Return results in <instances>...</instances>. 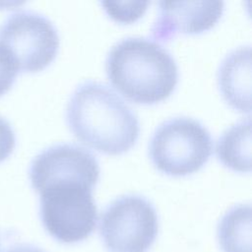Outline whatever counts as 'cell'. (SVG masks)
<instances>
[{
	"instance_id": "cell-10",
	"label": "cell",
	"mask_w": 252,
	"mask_h": 252,
	"mask_svg": "<svg viewBox=\"0 0 252 252\" xmlns=\"http://www.w3.org/2000/svg\"><path fill=\"white\" fill-rule=\"evenodd\" d=\"M216 154L226 167L238 172L251 170V119L243 118L227 128L218 139Z\"/></svg>"
},
{
	"instance_id": "cell-15",
	"label": "cell",
	"mask_w": 252,
	"mask_h": 252,
	"mask_svg": "<svg viewBox=\"0 0 252 252\" xmlns=\"http://www.w3.org/2000/svg\"><path fill=\"white\" fill-rule=\"evenodd\" d=\"M6 252H44V251L30 244H17L9 248Z\"/></svg>"
},
{
	"instance_id": "cell-6",
	"label": "cell",
	"mask_w": 252,
	"mask_h": 252,
	"mask_svg": "<svg viewBox=\"0 0 252 252\" xmlns=\"http://www.w3.org/2000/svg\"><path fill=\"white\" fill-rule=\"evenodd\" d=\"M0 44L11 54L19 70L37 72L55 58L59 35L46 17L20 11L9 16L0 27Z\"/></svg>"
},
{
	"instance_id": "cell-14",
	"label": "cell",
	"mask_w": 252,
	"mask_h": 252,
	"mask_svg": "<svg viewBox=\"0 0 252 252\" xmlns=\"http://www.w3.org/2000/svg\"><path fill=\"white\" fill-rule=\"evenodd\" d=\"M16 145V137L11 124L0 116V162L7 158Z\"/></svg>"
},
{
	"instance_id": "cell-7",
	"label": "cell",
	"mask_w": 252,
	"mask_h": 252,
	"mask_svg": "<svg viewBox=\"0 0 252 252\" xmlns=\"http://www.w3.org/2000/svg\"><path fill=\"white\" fill-rule=\"evenodd\" d=\"M98 161L90 151L77 144L53 145L34 157L29 174L33 189L63 181H77L95 186L99 178Z\"/></svg>"
},
{
	"instance_id": "cell-1",
	"label": "cell",
	"mask_w": 252,
	"mask_h": 252,
	"mask_svg": "<svg viewBox=\"0 0 252 252\" xmlns=\"http://www.w3.org/2000/svg\"><path fill=\"white\" fill-rule=\"evenodd\" d=\"M66 120L85 145L107 155H120L137 142L140 124L132 108L108 86L86 81L70 96Z\"/></svg>"
},
{
	"instance_id": "cell-3",
	"label": "cell",
	"mask_w": 252,
	"mask_h": 252,
	"mask_svg": "<svg viewBox=\"0 0 252 252\" xmlns=\"http://www.w3.org/2000/svg\"><path fill=\"white\" fill-rule=\"evenodd\" d=\"M93 188L82 182L64 181L48 184L37 192L41 222L54 239L72 244L93 233L97 221Z\"/></svg>"
},
{
	"instance_id": "cell-11",
	"label": "cell",
	"mask_w": 252,
	"mask_h": 252,
	"mask_svg": "<svg viewBox=\"0 0 252 252\" xmlns=\"http://www.w3.org/2000/svg\"><path fill=\"white\" fill-rule=\"evenodd\" d=\"M218 239L223 252H251V207H232L218 225Z\"/></svg>"
},
{
	"instance_id": "cell-9",
	"label": "cell",
	"mask_w": 252,
	"mask_h": 252,
	"mask_svg": "<svg viewBox=\"0 0 252 252\" xmlns=\"http://www.w3.org/2000/svg\"><path fill=\"white\" fill-rule=\"evenodd\" d=\"M218 84L225 101L241 112L251 110V48L240 46L229 52L218 70Z\"/></svg>"
},
{
	"instance_id": "cell-13",
	"label": "cell",
	"mask_w": 252,
	"mask_h": 252,
	"mask_svg": "<svg viewBox=\"0 0 252 252\" xmlns=\"http://www.w3.org/2000/svg\"><path fill=\"white\" fill-rule=\"evenodd\" d=\"M19 68L8 50L0 44V96L14 84Z\"/></svg>"
},
{
	"instance_id": "cell-2",
	"label": "cell",
	"mask_w": 252,
	"mask_h": 252,
	"mask_svg": "<svg viewBox=\"0 0 252 252\" xmlns=\"http://www.w3.org/2000/svg\"><path fill=\"white\" fill-rule=\"evenodd\" d=\"M105 71L111 85L131 101L153 104L168 97L178 81L172 55L155 40L129 36L108 51Z\"/></svg>"
},
{
	"instance_id": "cell-12",
	"label": "cell",
	"mask_w": 252,
	"mask_h": 252,
	"mask_svg": "<svg viewBox=\"0 0 252 252\" xmlns=\"http://www.w3.org/2000/svg\"><path fill=\"white\" fill-rule=\"evenodd\" d=\"M148 1L131 2H101V5L107 15L119 23H132L140 19L146 12Z\"/></svg>"
},
{
	"instance_id": "cell-5",
	"label": "cell",
	"mask_w": 252,
	"mask_h": 252,
	"mask_svg": "<svg viewBox=\"0 0 252 252\" xmlns=\"http://www.w3.org/2000/svg\"><path fill=\"white\" fill-rule=\"evenodd\" d=\"M158 231V214L145 197L128 194L113 200L103 211L99 232L109 252H147Z\"/></svg>"
},
{
	"instance_id": "cell-4",
	"label": "cell",
	"mask_w": 252,
	"mask_h": 252,
	"mask_svg": "<svg viewBox=\"0 0 252 252\" xmlns=\"http://www.w3.org/2000/svg\"><path fill=\"white\" fill-rule=\"evenodd\" d=\"M213 140L199 121L177 116L163 121L152 135L149 155L154 165L172 176H184L199 170L210 158Z\"/></svg>"
},
{
	"instance_id": "cell-8",
	"label": "cell",
	"mask_w": 252,
	"mask_h": 252,
	"mask_svg": "<svg viewBox=\"0 0 252 252\" xmlns=\"http://www.w3.org/2000/svg\"><path fill=\"white\" fill-rule=\"evenodd\" d=\"M158 15L152 28L158 41H168L177 33H201L213 28L224 10L221 1L158 3Z\"/></svg>"
}]
</instances>
